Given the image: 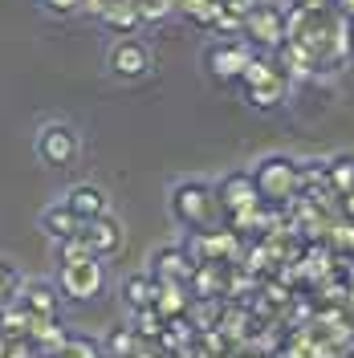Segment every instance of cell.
Listing matches in <instances>:
<instances>
[{
    "label": "cell",
    "instance_id": "1",
    "mask_svg": "<svg viewBox=\"0 0 354 358\" xmlns=\"http://www.w3.org/2000/svg\"><path fill=\"white\" fill-rule=\"evenodd\" d=\"M253 179H257V192L269 208H285L302 196V159L289 155H265L257 159L253 167Z\"/></svg>",
    "mask_w": 354,
    "mask_h": 358
},
{
    "label": "cell",
    "instance_id": "2",
    "mask_svg": "<svg viewBox=\"0 0 354 358\" xmlns=\"http://www.w3.org/2000/svg\"><path fill=\"white\" fill-rule=\"evenodd\" d=\"M289 69L281 62H269V57H253L248 69L241 73V86H244V102L248 106H257V110H273V106H281L289 98Z\"/></svg>",
    "mask_w": 354,
    "mask_h": 358
},
{
    "label": "cell",
    "instance_id": "3",
    "mask_svg": "<svg viewBox=\"0 0 354 358\" xmlns=\"http://www.w3.org/2000/svg\"><path fill=\"white\" fill-rule=\"evenodd\" d=\"M167 208H171V216H176L179 228H212L216 220V212H220V200H216V187H208L204 179H183L171 187V196H167Z\"/></svg>",
    "mask_w": 354,
    "mask_h": 358
},
{
    "label": "cell",
    "instance_id": "4",
    "mask_svg": "<svg viewBox=\"0 0 354 358\" xmlns=\"http://www.w3.org/2000/svg\"><path fill=\"white\" fill-rule=\"evenodd\" d=\"M57 285H62L66 301H98L106 293V265H102V257L66 261L57 268Z\"/></svg>",
    "mask_w": 354,
    "mask_h": 358
},
{
    "label": "cell",
    "instance_id": "5",
    "mask_svg": "<svg viewBox=\"0 0 354 358\" xmlns=\"http://www.w3.org/2000/svg\"><path fill=\"white\" fill-rule=\"evenodd\" d=\"M257 45L248 41V37H220L216 45H208V53H204V66H208V73L220 82V86H228V82H241V73L248 69V62L257 57L253 53Z\"/></svg>",
    "mask_w": 354,
    "mask_h": 358
},
{
    "label": "cell",
    "instance_id": "6",
    "mask_svg": "<svg viewBox=\"0 0 354 358\" xmlns=\"http://www.w3.org/2000/svg\"><path fill=\"white\" fill-rule=\"evenodd\" d=\"M244 37L257 49H281L289 41V8L277 0H261L244 21Z\"/></svg>",
    "mask_w": 354,
    "mask_h": 358
},
{
    "label": "cell",
    "instance_id": "7",
    "mask_svg": "<svg viewBox=\"0 0 354 358\" xmlns=\"http://www.w3.org/2000/svg\"><path fill=\"white\" fill-rule=\"evenodd\" d=\"M78 151H82V138L78 131L62 122V118H53V122H45L41 131H37V159H41L45 167H57V171H66L78 163Z\"/></svg>",
    "mask_w": 354,
    "mask_h": 358
},
{
    "label": "cell",
    "instance_id": "8",
    "mask_svg": "<svg viewBox=\"0 0 354 358\" xmlns=\"http://www.w3.org/2000/svg\"><path fill=\"white\" fill-rule=\"evenodd\" d=\"M155 66V57H151V45L139 41V37H114L111 53H106V69H111L118 82H139V78H147Z\"/></svg>",
    "mask_w": 354,
    "mask_h": 358
},
{
    "label": "cell",
    "instance_id": "9",
    "mask_svg": "<svg viewBox=\"0 0 354 358\" xmlns=\"http://www.w3.org/2000/svg\"><path fill=\"white\" fill-rule=\"evenodd\" d=\"M151 277H155L159 285H167V281H176V285H192V273H196V257H192V248L183 245H163L151 252Z\"/></svg>",
    "mask_w": 354,
    "mask_h": 358
},
{
    "label": "cell",
    "instance_id": "10",
    "mask_svg": "<svg viewBox=\"0 0 354 358\" xmlns=\"http://www.w3.org/2000/svg\"><path fill=\"white\" fill-rule=\"evenodd\" d=\"M192 257L196 261H216V265H228L241 257V232L228 224V228H199L196 241H192Z\"/></svg>",
    "mask_w": 354,
    "mask_h": 358
},
{
    "label": "cell",
    "instance_id": "11",
    "mask_svg": "<svg viewBox=\"0 0 354 358\" xmlns=\"http://www.w3.org/2000/svg\"><path fill=\"white\" fill-rule=\"evenodd\" d=\"M216 200H220L224 216H236V212H248V208L265 203V200H261V192H257L253 171H228V176L216 183Z\"/></svg>",
    "mask_w": 354,
    "mask_h": 358
},
{
    "label": "cell",
    "instance_id": "12",
    "mask_svg": "<svg viewBox=\"0 0 354 358\" xmlns=\"http://www.w3.org/2000/svg\"><path fill=\"white\" fill-rule=\"evenodd\" d=\"M82 236L90 241V248L106 261V257H114L118 248H122V241H127V232H122V224L114 220L111 212L106 216H98V220H86L82 224Z\"/></svg>",
    "mask_w": 354,
    "mask_h": 358
},
{
    "label": "cell",
    "instance_id": "13",
    "mask_svg": "<svg viewBox=\"0 0 354 358\" xmlns=\"http://www.w3.org/2000/svg\"><path fill=\"white\" fill-rule=\"evenodd\" d=\"M66 203L82 216V224L98 220V216H106V212H111V196H106L98 183H73V187L66 192Z\"/></svg>",
    "mask_w": 354,
    "mask_h": 358
},
{
    "label": "cell",
    "instance_id": "14",
    "mask_svg": "<svg viewBox=\"0 0 354 358\" xmlns=\"http://www.w3.org/2000/svg\"><path fill=\"white\" fill-rule=\"evenodd\" d=\"M41 232L53 241V245H57V241H69V236H78V232H82V216H78L66 200L49 203V208L41 212Z\"/></svg>",
    "mask_w": 354,
    "mask_h": 358
},
{
    "label": "cell",
    "instance_id": "15",
    "mask_svg": "<svg viewBox=\"0 0 354 358\" xmlns=\"http://www.w3.org/2000/svg\"><path fill=\"white\" fill-rule=\"evenodd\" d=\"M62 285L57 281H24L21 289V301L29 306V313H37V317H53L57 306H62Z\"/></svg>",
    "mask_w": 354,
    "mask_h": 358
},
{
    "label": "cell",
    "instance_id": "16",
    "mask_svg": "<svg viewBox=\"0 0 354 358\" xmlns=\"http://www.w3.org/2000/svg\"><path fill=\"white\" fill-rule=\"evenodd\" d=\"M98 24H102V29H111L114 37H134V33H139V24H143V17H139L134 0H114V4H106V13L98 17Z\"/></svg>",
    "mask_w": 354,
    "mask_h": 358
},
{
    "label": "cell",
    "instance_id": "17",
    "mask_svg": "<svg viewBox=\"0 0 354 358\" xmlns=\"http://www.w3.org/2000/svg\"><path fill=\"white\" fill-rule=\"evenodd\" d=\"M155 310L163 313L167 322L187 317V310H192V285H176V281L159 285V289H155Z\"/></svg>",
    "mask_w": 354,
    "mask_h": 358
},
{
    "label": "cell",
    "instance_id": "18",
    "mask_svg": "<svg viewBox=\"0 0 354 358\" xmlns=\"http://www.w3.org/2000/svg\"><path fill=\"white\" fill-rule=\"evenodd\" d=\"M277 62L289 69V78H310L313 69L322 66L318 53H313L310 45H302V41H285L281 49H277Z\"/></svg>",
    "mask_w": 354,
    "mask_h": 358
},
{
    "label": "cell",
    "instance_id": "19",
    "mask_svg": "<svg viewBox=\"0 0 354 358\" xmlns=\"http://www.w3.org/2000/svg\"><path fill=\"white\" fill-rule=\"evenodd\" d=\"M257 4H261V0H220V17H216V29H212V33H220V37L244 33V21H248V13H253Z\"/></svg>",
    "mask_w": 354,
    "mask_h": 358
},
{
    "label": "cell",
    "instance_id": "20",
    "mask_svg": "<svg viewBox=\"0 0 354 358\" xmlns=\"http://www.w3.org/2000/svg\"><path fill=\"white\" fill-rule=\"evenodd\" d=\"M155 289H159V281L151 277V273H131L127 281H122V301L134 310H151L155 306Z\"/></svg>",
    "mask_w": 354,
    "mask_h": 358
},
{
    "label": "cell",
    "instance_id": "21",
    "mask_svg": "<svg viewBox=\"0 0 354 358\" xmlns=\"http://www.w3.org/2000/svg\"><path fill=\"white\" fill-rule=\"evenodd\" d=\"M29 338L37 342V350L41 355H53L62 342H66V322H62V313H53V317H33V330H29Z\"/></svg>",
    "mask_w": 354,
    "mask_h": 358
},
{
    "label": "cell",
    "instance_id": "22",
    "mask_svg": "<svg viewBox=\"0 0 354 358\" xmlns=\"http://www.w3.org/2000/svg\"><path fill=\"white\" fill-rule=\"evenodd\" d=\"M102 346H106V355H111V358H134V355H139V346H143V334L127 322V326H114Z\"/></svg>",
    "mask_w": 354,
    "mask_h": 358
},
{
    "label": "cell",
    "instance_id": "23",
    "mask_svg": "<svg viewBox=\"0 0 354 358\" xmlns=\"http://www.w3.org/2000/svg\"><path fill=\"white\" fill-rule=\"evenodd\" d=\"M33 317L37 313H29L21 297L17 301H8V306H0V334H29L33 330Z\"/></svg>",
    "mask_w": 354,
    "mask_h": 358
},
{
    "label": "cell",
    "instance_id": "24",
    "mask_svg": "<svg viewBox=\"0 0 354 358\" xmlns=\"http://www.w3.org/2000/svg\"><path fill=\"white\" fill-rule=\"evenodd\" d=\"M179 13H183L192 24H199V29H216L220 0H179Z\"/></svg>",
    "mask_w": 354,
    "mask_h": 358
},
{
    "label": "cell",
    "instance_id": "25",
    "mask_svg": "<svg viewBox=\"0 0 354 358\" xmlns=\"http://www.w3.org/2000/svg\"><path fill=\"white\" fill-rule=\"evenodd\" d=\"M102 350H106V346H102V342H94V338H73V334H69L53 355H45V358H102Z\"/></svg>",
    "mask_w": 354,
    "mask_h": 358
},
{
    "label": "cell",
    "instance_id": "26",
    "mask_svg": "<svg viewBox=\"0 0 354 358\" xmlns=\"http://www.w3.org/2000/svg\"><path fill=\"white\" fill-rule=\"evenodd\" d=\"M330 192L334 196H351L354 192V155L330 159Z\"/></svg>",
    "mask_w": 354,
    "mask_h": 358
},
{
    "label": "cell",
    "instance_id": "27",
    "mask_svg": "<svg viewBox=\"0 0 354 358\" xmlns=\"http://www.w3.org/2000/svg\"><path fill=\"white\" fill-rule=\"evenodd\" d=\"M24 289V277H21V268L13 265V261H4L0 257V306H8V301H17Z\"/></svg>",
    "mask_w": 354,
    "mask_h": 358
},
{
    "label": "cell",
    "instance_id": "28",
    "mask_svg": "<svg viewBox=\"0 0 354 358\" xmlns=\"http://www.w3.org/2000/svg\"><path fill=\"white\" fill-rule=\"evenodd\" d=\"M143 24H163L171 13H179V0H134Z\"/></svg>",
    "mask_w": 354,
    "mask_h": 358
},
{
    "label": "cell",
    "instance_id": "29",
    "mask_svg": "<svg viewBox=\"0 0 354 358\" xmlns=\"http://www.w3.org/2000/svg\"><path fill=\"white\" fill-rule=\"evenodd\" d=\"M0 355L4 358H45L29 334H4L0 338Z\"/></svg>",
    "mask_w": 354,
    "mask_h": 358
},
{
    "label": "cell",
    "instance_id": "30",
    "mask_svg": "<svg viewBox=\"0 0 354 358\" xmlns=\"http://www.w3.org/2000/svg\"><path fill=\"white\" fill-rule=\"evenodd\" d=\"M82 257H98L82 232H78V236H69V241H57V265H66V261H82Z\"/></svg>",
    "mask_w": 354,
    "mask_h": 358
},
{
    "label": "cell",
    "instance_id": "31",
    "mask_svg": "<svg viewBox=\"0 0 354 358\" xmlns=\"http://www.w3.org/2000/svg\"><path fill=\"white\" fill-rule=\"evenodd\" d=\"M41 8L49 13V17H73V13H82L86 8V0H41Z\"/></svg>",
    "mask_w": 354,
    "mask_h": 358
},
{
    "label": "cell",
    "instance_id": "32",
    "mask_svg": "<svg viewBox=\"0 0 354 358\" xmlns=\"http://www.w3.org/2000/svg\"><path fill=\"white\" fill-rule=\"evenodd\" d=\"M326 236H330V245H334V248H342V252H354V220H351V224H334Z\"/></svg>",
    "mask_w": 354,
    "mask_h": 358
},
{
    "label": "cell",
    "instance_id": "33",
    "mask_svg": "<svg viewBox=\"0 0 354 358\" xmlns=\"http://www.w3.org/2000/svg\"><path fill=\"white\" fill-rule=\"evenodd\" d=\"M293 4H297V8H322L326 0H293Z\"/></svg>",
    "mask_w": 354,
    "mask_h": 358
},
{
    "label": "cell",
    "instance_id": "34",
    "mask_svg": "<svg viewBox=\"0 0 354 358\" xmlns=\"http://www.w3.org/2000/svg\"><path fill=\"white\" fill-rule=\"evenodd\" d=\"M0 338H4V334H0Z\"/></svg>",
    "mask_w": 354,
    "mask_h": 358
},
{
    "label": "cell",
    "instance_id": "35",
    "mask_svg": "<svg viewBox=\"0 0 354 358\" xmlns=\"http://www.w3.org/2000/svg\"><path fill=\"white\" fill-rule=\"evenodd\" d=\"M0 358H4V355H0Z\"/></svg>",
    "mask_w": 354,
    "mask_h": 358
}]
</instances>
